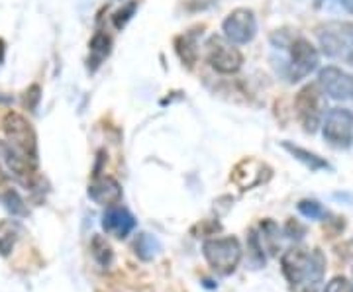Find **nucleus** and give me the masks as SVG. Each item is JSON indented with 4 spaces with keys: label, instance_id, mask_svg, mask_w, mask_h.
<instances>
[{
    "label": "nucleus",
    "instance_id": "1",
    "mask_svg": "<svg viewBox=\"0 0 353 292\" xmlns=\"http://www.w3.org/2000/svg\"><path fill=\"white\" fill-rule=\"evenodd\" d=\"M281 269L292 292H320L326 275V257L320 249L290 247L281 257Z\"/></svg>",
    "mask_w": 353,
    "mask_h": 292
},
{
    "label": "nucleus",
    "instance_id": "2",
    "mask_svg": "<svg viewBox=\"0 0 353 292\" xmlns=\"http://www.w3.org/2000/svg\"><path fill=\"white\" fill-rule=\"evenodd\" d=\"M202 255L206 263L220 277H230L236 273L241 263V243L234 236L226 238H210L202 243Z\"/></svg>",
    "mask_w": 353,
    "mask_h": 292
},
{
    "label": "nucleus",
    "instance_id": "3",
    "mask_svg": "<svg viewBox=\"0 0 353 292\" xmlns=\"http://www.w3.org/2000/svg\"><path fill=\"white\" fill-rule=\"evenodd\" d=\"M2 129L12 147L24 153L34 163H38V136L24 116L18 112H8L2 120Z\"/></svg>",
    "mask_w": 353,
    "mask_h": 292
},
{
    "label": "nucleus",
    "instance_id": "4",
    "mask_svg": "<svg viewBox=\"0 0 353 292\" xmlns=\"http://www.w3.org/2000/svg\"><path fill=\"white\" fill-rule=\"evenodd\" d=\"M322 51L328 57L350 59L353 53V24L347 22H328L316 30Z\"/></svg>",
    "mask_w": 353,
    "mask_h": 292
},
{
    "label": "nucleus",
    "instance_id": "5",
    "mask_svg": "<svg viewBox=\"0 0 353 292\" xmlns=\"http://www.w3.org/2000/svg\"><path fill=\"white\" fill-rule=\"evenodd\" d=\"M294 110L304 132L314 134L324 118V101H322L320 89L316 85H306L304 89H301L294 98Z\"/></svg>",
    "mask_w": 353,
    "mask_h": 292
},
{
    "label": "nucleus",
    "instance_id": "6",
    "mask_svg": "<svg viewBox=\"0 0 353 292\" xmlns=\"http://www.w3.org/2000/svg\"><path fill=\"white\" fill-rule=\"evenodd\" d=\"M206 59H208L210 67L222 75H234L243 65V55L240 53V50L232 41H228L226 38H218V36L208 39Z\"/></svg>",
    "mask_w": 353,
    "mask_h": 292
},
{
    "label": "nucleus",
    "instance_id": "7",
    "mask_svg": "<svg viewBox=\"0 0 353 292\" xmlns=\"http://www.w3.org/2000/svg\"><path fill=\"white\" fill-rule=\"evenodd\" d=\"M0 167L16 182L26 185V187H34L36 163L32 159H28L24 153H20L16 147H12L8 141H0Z\"/></svg>",
    "mask_w": 353,
    "mask_h": 292
},
{
    "label": "nucleus",
    "instance_id": "8",
    "mask_svg": "<svg viewBox=\"0 0 353 292\" xmlns=\"http://www.w3.org/2000/svg\"><path fill=\"white\" fill-rule=\"evenodd\" d=\"M322 136L332 147L347 149L353 143V114L345 108H332L322 124Z\"/></svg>",
    "mask_w": 353,
    "mask_h": 292
},
{
    "label": "nucleus",
    "instance_id": "9",
    "mask_svg": "<svg viewBox=\"0 0 353 292\" xmlns=\"http://www.w3.org/2000/svg\"><path fill=\"white\" fill-rule=\"evenodd\" d=\"M320 63L316 48L304 38H296L290 43L289 65H287V76L290 83L303 81L314 71Z\"/></svg>",
    "mask_w": 353,
    "mask_h": 292
},
{
    "label": "nucleus",
    "instance_id": "10",
    "mask_svg": "<svg viewBox=\"0 0 353 292\" xmlns=\"http://www.w3.org/2000/svg\"><path fill=\"white\" fill-rule=\"evenodd\" d=\"M222 32L228 41L234 45L250 43L257 34V20L255 14L248 8H236L234 12L228 14V18L222 24Z\"/></svg>",
    "mask_w": 353,
    "mask_h": 292
},
{
    "label": "nucleus",
    "instance_id": "11",
    "mask_svg": "<svg viewBox=\"0 0 353 292\" xmlns=\"http://www.w3.org/2000/svg\"><path fill=\"white\" fill-rule=\"evenodd\" d=\"M318 85L334 101L353 102V75L338 67H326L318 75Z\"/></svg>",
    "mask_w": 353,
    "mask_h": 292
},
{
    "label": "nucleus",
    "instance_id": "12",
    "mask_svg": "<svg viewBox=\"0 0 353 292\" xmlns=\"http://www.w3.org/2000/svg\"><path fill=\"white\" fill-rule=\"evenodd\" d=\"M101 224L106 236H112L116 240H126L128 236L136 229L138 222L128 208L116 204V206L106 208V212L102 214Z\"/></svg>",
    "mask_w": 353,
    "mask_h": 292
},
{
    "label": "nucleus",
    "instance_id": "13",
    "mask_svg": "<svg viewBox=\"0 0 353 292\" xmlns=\"http://www.w3.org/2000/svg\"><path fill=\"white\" fill-rule=\"evenodd\" d=\"M88 198L99 206H116L122 200V187L114 177H97L88 185Z\"/></svg>",
    "mask_w": 353,
    "mask_h": 292
},
{
    "label": "nucleus",
    "instance_id": "14",
    "mask_svg": "<svg viewBox=\"0 0 353 292\" xmlns=\"http://www.w3.org/2000/svg\"><path fill=\"white\" fill-rule=\"evenodd\" d=\"M283 149H285V152H289L296 161H301V163L308 167L310 171H324V169H332L328 161H326V159H322L320 155L308 152V149H303V147H299V145H292V143H289V141H283Z\"/></svg>",
    "mask_w": 353,
    "mask_h": 292
},
{
    "label": "nucleus",
    "instance_id": "15",
    "mask_svg": "<svg viewBox=\"0 0 353 292\" xmlns=\"http://www.w3.org/2000/svg\"><path fill=\"white\" fill-rule=\"evenodd\" d=\"M134 251L141 261H153L157 255L161 253V242L157 240V236L141 231L134 242Z\"/></svg>",
    "mask_w": 353,
    "mask_h": 292
},
{
    "label": "nucleus",
    "instance_id": "16",
    "mask_svg": "<svg viewBox=\"0 0 353 292\" xmlns=\"http://www.w3.org/2000/svg\"><path fill=\"white\" fill-rule=\"evenodd\" d=\"M196 45H199V30H192V32L176 39V51H179L181 59L189 67H192L196 61V55H199Z\"/></svg>",
    "mask_w": 353,
    "mask_h": 292
},
{
    "label": "nucleus",
    "instance_id": "17",
    "mask_svg": "<svg viewBox=\"0 0 353 292\" xmlns=\"http://www.w3.org/2000/svg\"><path fill=\"white\" fill-rule=\"evenodd\" d=\"M20 233H22V229L14 220H6V222L0 224V255L2 257H8L12 253L14 245L18 242Z\"/></svg>",
    "mask_w": 353,
    "mask_h": 292
},
{
    "label": "nucleus",
    "instance_id": "18",
    "mask_svg": "<svg viewBox=\"0 0 353 292\" xmlns=\"http://www.w3.org/2000/svg\"><path fill=\"white\" fill-rule=\"evenodd\" d=\"M255 233H257V240H259V243H261L263 251H267V253H271V255L277 253L279 226L273 222V220H265V222H261L259 231H255Z\"/></svg>",
    "mask_w": 353,
    "mask_h": 292
},
{
    "label": "nucleus",
    "instance_id": "19",
    "mask_svg": "<svg viewBox=\"0 0 353 292\" xmlns=\"http://www.w3.org/2000/svg\"><path fill=\"white\" fill-rule=\"evenodd\" d=\"M90 253H92V259L101 265V267L108 269L114 263V251L110 247V243L106 242V238L102 236H94L92 242H90Z\"/></svg>",
    "mask_w": 353,
    "mask_h": 292
},
{
    "label": "nucleus",
    "instance_id": "20",
    "mask_svg": "<svg viewBox=\"0 0 353 292\" xmlns=\"http://www.w3.org/2000/svg\"><path fill=\"white\" fill-rule=\"evenodd\" d=\"M108 53H110V38L106 34H102V32L94 34V38L90 41V59H88V63L99 67Z\"/></svg>",
    "mask_w": 353,
    "mask_h": 292
},
{
    "label": "nucleus",
    "instance_id": "21",
    "mask_svg": "<svg viewBox=\"0 0 353 292\" xmlns=\"http://www.w3.org/2000/svg\"><path fill=\"white\" fill-rule=\"evenodd\" d=\"M2 202L6 206V210L12 214V216H26L28 210H26L24 200L20 198V194L16 191H8L2 196Z\"/></svg>",
    "mask_w": 353,
    "mask_h": 292
},
{
    "label": "nucleus",
    "instance_id": "22",
    "mask_svg": "<svg viewBox=\"0 0 353 292\" xmlns=\"http://www.w3.org/2000/svg\"><path fill=\"white\" fill-rule=\"evenodd\" d=\"M299 212H301L304 218H310V220L326 218V210L322 208V204L316 202V200H301V202H299Z\"/></svg>",
    "mask_w": 353,
    "mask_h": 292
},
{
    "label": "nucleus",
    "instance_id": "23",
    "mask_svg": "<svg viewBox=\"0 0 353 292\" xmlns=\"http://www.w3.org/2000/svg\"><path fill=\"white\" fill-rule=\"evenodd\" d=\"M324 292H353V282H350L345 277H334L326 284Z\"/></svg>",
    "mask_w": 353,
    "mask_h": 292
},
{
    "label": "nucleus",
    "instance_id": "24",
    "mask_svg": "<svg viewBox=\"0 0 353 292\" xmlns=\"http://www.w3.org/2000/svg\"><path fill=\"white\" fill-rule=\"evenodd\" d=\"M136 6H138L136 2H130L126 8H122V10H118V12H116V16H114V25H116L118 30H122V28L128 24V20L132 18V14H134V10H136Z\"/></svg>",
    "mask_w": 353,
    "mask_h": 292
},
{
    "label": "nucleus",
    "instance_id": "25",
    "mask_svg": "<svg viewBox=\"0 0 353 292\" xmlns=\"http://www.w3.org/2000/svg\"><path fill=\"white\" fill-rule=\"evenodd\" d=\"M39 102V87H30V89L26 90V96H24V104L30 108V110H34L36 106H38Z\"/></svg>",
    "mask_w": 353,
    "mask_h": 292
},
{
    "label": "nucleus",
    "instance_id": "26",
    "mask_svg": "<svg viewBox=\"0 0 353 292\" xmlns=\"http://www.w3.org/2000/svg\"><path fill=\"white\" fill-rule=\"evenodd\" d=\"M341 8L353 14V0H341Z\"/></svg>",
    "mask_w": 353,
    "mask_h": 292
},
{
    "label": "nucleus",
    "instance_id": "27",
    "mask_svg": "<svg viewBox=\"0 0 353 292\" xmlns=\"http://www.w3.org/2000/svg\"><path fill=\"white\" fill-rule=\"evenodd\" d=\"M350 61H352V63H353V53H352V57H350Z\"/></svg>",
    "mask_w": 353,
    "mask_h": 292
}]
</instances>
